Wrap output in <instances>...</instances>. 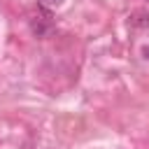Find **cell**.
<instances>
[{
  "mask_svg": "<svg viewBox=\"0 0 149 149\" xmlns=\"http://www.w3.org/2000/svg\"><path fill=\"white\" fill-rule=\"evenodd\" d=\"M140 54H142V58H144V61H149V44H147V47H142V51H140Z\"/></svg>",
  "mask_w": 149,
  "mask_h": 149,
  "instance_id": "obj_4",
  "label": "cell"
},
{
  "mask_svg": "<svg viewBox=\"0 0 149 149\" xmlns=\"http://www.w3.org/2000/svg\"><path fill=\"white\" fill-rule=\"evenodd\" d=\"M65 0H42V7L44 9H56V7H61Z\"/></svg>",
  "mask_w": 149,
  "mask_h": 149,
  "instance_id": "obj_3",
  "label": "cell"
},
{
  "mask_svg": "<svg viewBox=\"0 0 149 149\" xmlns=\"http://www.w3.org/2000/svg\"><path fill=\"white\" fill-rule=\"evenodd\" d=\"M128 23H130V28H149V14L147 12H133Z\"/></svg>",
  "mask_w": 149,
  "mask_h": 149,
  "instance_id": "obj_2",
  "label": "cell"
},
{
  "mask_svg": "<svg viewBox=\"0 0 149 149\" xmlns=\"http://www.w3.org/2000/svg\"><path fill=\"white\" fill-rule=\"evenodd\" d=\"M30 30H33L35 37H49L54 33V19H51V14L47 9H42L40 14H35L30 19Z\"/></svg>",
  "mask_w": 149,
  "mask_h": 149,
  "instance_id": "obj_1",
  "label": "cell"
}]
</instances>
